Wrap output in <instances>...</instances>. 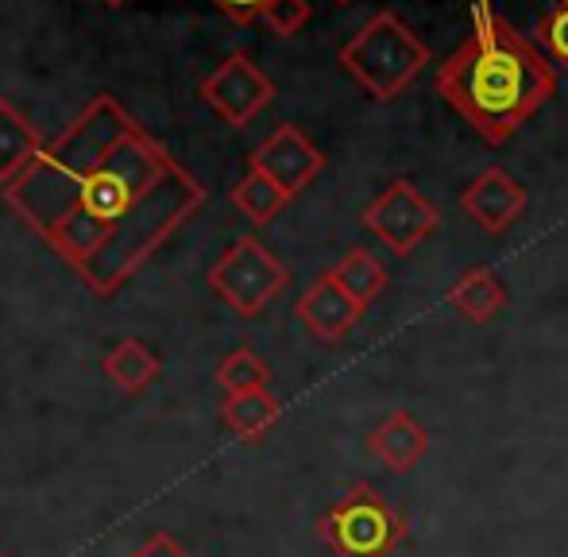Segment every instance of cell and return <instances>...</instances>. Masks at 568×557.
<instances>
[{"label":"cell","mask_w":568,"mask_h":557,"mask_svg":"<svg viewBox=\"0 0 568 557\" xmlns=\"http://www.w3.org/2000/svg\"><path fill=\"white\" fill-rule=\"evenodd\" d=\"M247 166L267 174L275 186H283L291 198H298L317 174L325 171V155L298 124H278L260 148L247 155Z\"/></svg>","instance_id":"ba28073f"},{"label":"cell","mask_w":568,"mask_h":557,"mask_svg":"<svg viewBox=\"0 0 568 557\" xmlns=\"http://www.w3.org/2000/svg\"><path fill=\"white\" fill-rule=\"evenodd\" d=\"M47 148V140L39 136V129L12 105L8 98H0V186L16 179L23 166L36 163V155Z\"/></svg>","instance_id":"4fadbf2b"},{"label":"cell","mask_w":568,"mask_h":557,"mask_svg":"<svg viewBox=\"0 0 568 557\" xmlns=\"http://www.w3.org/2000/svg\"><path fill=\"white\" fill-rule=\"evenodd\" d=\"M0 194L98 298L124 291L205 205L202 182L109 93L47 140Z\"/></svg>","instance_id":"6da1fadb"},{"label":"cell","mask_w":568,"mask_h":557,"mask_svg":"<svg viewBox=\"0 0 568 557\" xmlns=\"http://www.w3.org/2000/svg\"><path fill=\"white\" fill-rule=\"evenodd\" d=\"M333 278H337L359 306H372V302L387 291V267H383L367 249H352L348 256L333 267Z\"/></svg>","instance_id":"e0dca14e"},{"label":"cell","mask_w":568,"mask_h":557,"mask_svg":"<svg viewBox=\"0 0 568 557\" xmlns=\"http://www.w3.org/2000/svg\"><path fill=\"white\" fill-rule=\"evenodd\" d=\"M159 372H163L159 356L135 337H124L116 348H109V353H105V376L128 395L148 392V387L159 379Z\"/></svg>","instance_id":"9a60e30c"},{"label":"cell","mask_w":568,"mask_h":557,"mask_svg":"<svg viewBox=\"0 0 568 557\" xmlns=\"http://www.w3.org/2000/svg\"><path fill=\"white\" fill-rule=\"evenodd\" d=\"M0 557H8V554H4V550H0Z\"/></svg>","instance_id":"d4e9b609"},{"label":"cell","mask_w":568,"mask_h":557,"mask_svg":"<svg viewBox=\"0 0 568 557\" xmlns=\"http://www.w3.org/2000/svg\"><path fill=\"white\" fill-rule=\"evenodd\" d=\"M291 283V267L260 241V236H240L232 241L221 260L210 267V286L229 310L240 317H260Z\"/></svg>","instance_id":"5b68a950"},{"label":"cell","mask_w":568,"mask_h":557,"mask_svg":"<svg viewBox=\"0 0 568 557\" xmlns=\"http://www.w3.org/2000/svg\"><path fill=\"white\" fill-rule=\"evenodd\" d=\"M314 530L337 557H390L410 535L403 515L372 484H352Z\"/></svg>","instance_id":"277c9868"},{"label":"cell","mask_w":568,"mask_h":557,"mask_svg":"<svg viewBox=\"0 0 568 557\" xmlns=\"http://www.w3.org/2000/svg\"><path fill=\"white\" fill-rule=\"evenodd\" d=\"M359 225H364L383 249H390V256L403 260L442 225V210H437L410 179H395L375 202L364 205Z\"/></svg>","instance_id":"8992f818"},{"label":"cell","mask_w":568,"mask_h":557,"mask_svg":"<svg viewBox=\"0 0 568 557\" xmlns=\"http://www.w3.org/2000/svg\"><path fill=\"white\" fill-rule=\"evenodd\" d=\"M217 384L225 387V395L267 392V387H271V364L263 361L255 348L240 345V348H232L225 361L217 364Z\"/></svg>","instance_id":"ac0fdd59"},{"label":"cell","mask_w":568,"mask_h":557,"mask_svg":"<svg viewBox=\"0 0 568 557\" xmlns=\"http://www.w3.org/2000/svg\"><path fill=\"white\" fill-rule=\"evenodd\" d=\"M434 90L487 148H503L557 93V70L491 0H471V36L442 62Z\"/></svg>","instance_id":"7a4b0ae2"},{"label":"cell","mask_w":568,"mask_h":557,"mask_svg":"<svg viewBox=\"0 0 568 557\" xmlns=\"http://www.w3.org/2000/svg\"><path fill=\"white\" fill-rule=\"evenodd\" d=\"M333 4H352V0H333Z\"/></svg>","instance_id":"cb8c5ba5"},{"label":"cell","mask_w":568,"mask_h":557,"mask_svg":"<svg viewBox=\"0 0 568 557\" xmlns=\"http://www.w3.org/2000/svg\"><path fill=\"white\" fill-rule=\"evenodd\" d=\"M132 557H140V554H132Z\"/></svg>","instance_id":"484cf974"},{"label":"cell","mask_w":568,"mask_h":557,"mask_svg":"<svg viewBox=\"0 0 568 557\" xmlns=\"http://www.w3.org/2000/svg\"><path fill=\"white\" fill-rule=\"evenodd\" d=\"M278 415H283V407L271 392H240L225 395V403H221V422L240 442H260L263 434H271Z\"/></svg>","instance_id":"5bb4252c"},{"label":"cell","mask_w":568,"mask_h":557,"mask_svg":"<svg viewBox=\"0 0 568 557\" xmlns=\"http://www.w3.org/2000/svg\"><path fill=\"white\" fill-rule=\"evenodd\" d=\"M445 302L456 310V314L464 317V322L471 325H487L491 317H499L503 310H507L510 294H507V283L499 278L495 267H471V272H464L456 283H449V291H445Z\"/></svg>","instance_id":"7c38bea8"},{"label":"cell","mask_w":568,"mask_h":557,"mask_svg":"<svg viewBox=\"0 0 568 557\" xmlns=\"http://www.w3.org/2000/svg\"><path fill=\"white\" fill-rule=\"evenodd\" d=\"M213 4H217L232 23H255V20H263L271 0H213Z\"/></svg>","instance_id":"44dd1931"},{"label":"cell","mask_w":568,"mask_h":557,"mask_svg":"<svg viewBox=\"0 0 568 557\" xmlns=\"http://www.w3.org/2000/svg\"><path fill=\"white\" fill-rule=\"evenodd\" d=\"M105 4H113V8H120V4H128V0H105Z\"/></svg>","instance_id":"603a6c76"},{"label":"cell","mask_w":568,"mask_h":557,"mask_svg":"<svg viewBox=\"0 0 568 557\" xmlns=\"http://www.w3.org/2000/svg\"><path fill=\"white\" fill-rule=\"evenodd\" d=\"M534 39H538L541 51L549 54V62H557L568 74V0H561V4L541 16L538 28H534Z\"/></svg>","instance_id":"d6986e66"},{"label":"cell","mask_w":568,"mask_h":557,"mask_svg":"<svg viewBox=\"0 0 568 557\" xmlns=\"http://www.w3.org/2000/svg\"><path fill=\"white\" fill-rule=\"evenodd\" d=\"M337 62L372 101H395L429 67V47L403 16L383 8L341 47Z\"/></svg>","instance_id":"3957f363"},{"label":"cell","mask_w":568,"mask_h":557,"mask_svg":"<svg viewBox=\"0 0 568 557\" xmlns=\"http://www.w3.org/2000/svg\"><path fill=\"white\" fill-rule=\"evenodd\" d=\"M364 310L367 306H359L337 278H333V272L314 278V283L302 291V298L294 302V314H298V322L306 325V333L317 341H325V345H337V341L348 337V333L359 325V317H364Z\"/></svg>","instance_id":"30bf717a"},{"label":"cell","mask_w":568,"mask_h":557,"mask_svg":"<svg viewBox=\"0 0 568 557\" xmlns=\"http://www.w3.org/2000/svg\"><path fill=\"white\" fill-rule=\"evenodd\" d=\"M367 449L379 465H387L390 473H410L429 449V434L410 411H395L367 434Z\"/></svg>","instance_id":"8fae6325"},{"label":"cell","mask_w":568,"mask_h":557,"mask_svg":"<svg viewBox=\"0 0 568 557\" xmlns=\"http://www.w3.org/2000/svg\"><path fill=\"white\" fill-rule=\"evenodd\" d=\"M460 210L464 217L476 221L484 233L503 236L518 225L526 213V186L507 174L503 166H484L468 186L460 190Z\"/></svg>","instance_id":"9c48e42d"},{"label":"cell","mask_w":568,"mask_h":557,"mask_svg":"<svg viewBox=\"0 0 568 557\" xmlns=\"http://www.w3.org/2000/svg\"><path fill=\"white\" fill-rule=\"evenodd\" d=\"M135 554H140V557H190L186 546L174 543V538L166 535V530H155V535H151L148 543H143Z\"/></svg>","instance_id":"7402d4cb"},{"label":"cell","mask_w":568,"mask_h":557,"mask_svg":"<svg viewBox=\"0 0 568 557\" xmlns=\"http://www.w3.org/2000/svg\"><path fill=\"white\" fill-rule=\"evenodd\" d=\"M291 202H294V198L286 194L283 186H275L267 174L252 171V166H247L244 179L232 186V205H236V210L244 213L252 225H271V221H275Z\"/></svg>","instance_id":"2e32d148"},{"label":"cell","mask_w":568,"mask_h":557,"mask_svg":"<svg viewBox=\"0 0 568 557\" xmlns=\"http://www.w3.org/2000/svg\"><path fill=\"white\" fill-rule=\"evenodd\" d=\"M310 16H314L310 0H271L267 12H263V23H267L275 36H294V31L306 28Z\"/></svg>","instance_id":"ffe728a7"},{"label":"cell","mask_w":568,"mask_h":557,"mask_svg":"<svg viewBox=\"0 0 568 557\" xmlns=\"http://www.w3.org/2000/svg\"><path fill=\"white\" fill-rule=\"evenodd\" d=\"M197 93L229 129H247L275 101V82L255 67L247 51H232L210 78H202Z\"/></svg>","instance_id":"52a82bcc"}]
</instances>
